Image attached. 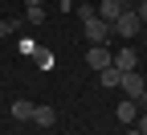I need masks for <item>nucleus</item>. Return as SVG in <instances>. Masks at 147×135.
<instances>
[{
	"instance_id": "nucleus-1",
	"label": "nucleus",
	"mask_w": 147,
	"mask_h": 135,
	"mask_svg": "<svg viewBox=\"0 0 147 135\" xmlns=\"http://www.w3.org/2000/svg\"><path fill=\"white\" fill-rule=\"evenodd\" d=\"M82 33H86L90 45H106L110 37H115V25L102 21V16H90V21H82Z\"/></svg>"
},
{
	"instance_id": "nucleus-2",
	"label": "nucleus",
	"mask_w": 147,
	"mask_h": 135,
	"mask_svg": "<svg viewBox=\"0 0 147 135\" xmlns=\"http://www.w3.org/2000/svg\"><path fill=\"white\" fill-rule=\"evenodd\" d=\"M115 33L119 37H135V33H143V21H139V12L135 8H127L119 21H115Z\"/></svg>"
},
{
	"instance_id": "nucleus-3",
	"label": "nucleus",
	"mask_w": 147,
	"mask_h": 135,
	"mask_svg": "<svg viewBox=\"0 0 147 135\" xmlns=\"http://www.w3.org/2000/svg\"><path fill=\"white\" fill-rule=\"evenodd\" d=\"M86 66H94V70H106V66H115V53H110L106 45H90V49H86Z\"/></svg>"
},
{
	"instance_id": "nucleus-4",
	"label": "nucleus",
	"mask_w": 147,
	"mask_h": 135,
	"mask_svg": "<svg viewBox=\"0 0 147 135\" xmlns=\"http://www.w3.org/2000/svg\"><path fill=\"white\" fill-rule=\"evenodd\" d=\"M119 90L127 94V98H139V94L147 90V82L139 78V70H131V74H123V82H119Z\"/></svg>"
},
{
	"instance_id": "nucleus-5",
	"label": "nucleus",
	"mask_w": 147,
	"mask_h": 135,
	"mask_svg": "<svg viewBox=\"0 0 147 135\" xmlns=\"http://www.w3.org/2000/svg\"><path fill=\"white\" fill-rule=\"evenodd\" d=\"M123 12H127V4H123V0H98V16H102V21H110V25H115Z\"/></svg>"
},
{
	"instance_id": "nucleus-6",
	"label": "nucleus",
	"mask_w": 147,
	"mask_h": 135,
	"mask_svg": "<svg viewBox=\"0 0 147 135\" xmlns=\"http://www.w3.org/2000/svg\"><path fill=\"white\" fill-rule=\"evenodd\" d=\"M135 115H139V98H123L115 107V119L119 123H135Z\"/></svg>"
},
{
	"instance_id": "nucleus-7",
	"label": "nucleus",
	"mask_w": 147,
	"mask_h": 135,
	"mask_svg": "<svg viewBox=\"0 0 147 135\" xmlns=\"http://www.w3.org/2000/svg\"><path fill=\"white\" fill-rule=\"evenodd\" d=\"M115 66H119L123 74H131V70H139V53H135V49H119V53H115Z\"/></svg>"
},
{
	"instance_id": "nucleus-8",
	"label": "nucleus",
	"mask_w": 147,
	"mask_h": 135,
	"mask_svg": "<svg viewBox=\"0 0 147 135\" xmlns=\"http://www.w3.org/2000/svg\"><path fill=\"white\" fill-rule=\"evenodd\" d=\"M33 123H37V127H53V123H57V111L45 107V102H41V107H33Z\"/></svg>"
},
{
	"instance_id": "nucleus-9",
	"label": "nucleus",
	"mask_w": 147,
	"mask_h": 135,
	"mask_svg": "<svg viewBox=\"0 0 147 135\" xmlns=\"http://www.w3.org/2000/svg\"><path fill=\"white\" fill-rule=\"evenodd\" d=\"M98 82H102V90H115V86L123 82V70H119V66H106V70H98Z\"/></svg>"
},
{
	"instance_id": "nucleus-10",
	"label": "nucleus",
	"mask_w": 147,
	"mask_h": 135,
	"mask_svg": "<svg viewBox=\"0 0 147 135\" xmlns=\"http://www.w3.org/2000/svg\"><path fill=\"white\" fill-rule=\"evenodd\" d=\"M12 119H16V123L33 119V102H29V98H16V102H12Z\"/></svg>"
},
{
	"instance_id": "nucleus-11",
	"label": "nucleus",
	"mask_w": 147,
	"mask_h": 135,
	"mask_svg": "<svg viewBox=\"0 0 147 135\" xmlns=\"http://www.w3.org/2000/svg\"><path fill=\"white\" fill-rule=\"evenodd\" d=\"M45 21V8L41 4H29V25H41Z\"/></svg>"
},
{
	"instance_id": "nucleus-12",
	"label": "nucleus",
	"mask_w": 147,
	"mask_h": 135,
	"mask_svg": "<svg viewBox=\"0 0 147 135\" xmlns=\"http://www.w3.org/2000/svg\"><path fill=\"white\" fill-rule=\"evenodd\" d=\"M21 29V21H4V16H0V37H8V33H16Z\"/></svg>"
},
{
	"instance_id": "nucleus-13",
	"label": "nucleus",
	"mask_w": 147,
	"mask_h": 135,
	"mask_svg": "<svg viewBox=\"0 0 147 135\" xmlns=\"http://www.w3.org/2000/svg\"><path fill=\"white\" fill-rule=\"evenodd\" d=\"M78 16H82V21H90V16H98V4H82V8H78Z\"/></svg>"
},
{
	"instance_id": "nucleus-14",
	"label": "nucleus",
	"mask_w": 147,
	"mask_h": 135,
	"mask_svg": "<svg viewBox=\"0 0 147 135\" xmlns=\"http://www.w3.org/2000/svg\"><path fill=\"white\" fill-rule=\"evenodd\" d=\"M135 12H139V21L147 25V0H139V4H135Z\"/></svg>"
},
{
	"instance_id": "nucleus-15",
	"label": "nucleus",
	"mask_w": 147,
	"mask_h": 135,
	"mask_svg": "<svg viewBox=\"0 0 147 135\" xmlns=\"http://www.w3.org/2000/svg\"><path fill=\"white\" fill-rule=\"evenodd\" d=\"M139 107H143V111H147V90H143V94H139Z\"/></svg>"
},
{
	"instance_id": "nucleus-16",
	"label": "nucleus",
	"mask_w": 147,
	"mask_h": 135,
	"mask_svg": "<svg viewBox=\"0 0 147 135\" xmlns=\"http://www.w3.org/2000/svg\"><path fill=\"white\" fill-rule=\"evenodd\" d=\"M139 131H143V135H147V115H143V119H139Z\"/></svg>"
},
{
	"instance_id": "nucleus-17",
	"label": "nucleus",
	"mask_w": 147,
	"mask_h": 135,
	"mask_svg": "<svg viewBox=\"0 0 147 135\" xmlns=\"http://www.w3.org/2000/svg\"><path fill=\"white\" fill-rule=\"evenodd\" d=\"M127 135H143V131H139V127H135V131H127Z\"/></svg>"
},
{
	"instance_id": "nucleus-18",
	"label": "nucleus",
	"mask_w": 147,
	"mask_h": 135,
	"mask_svg": "<svg viewBox=\"0 0 147 135\" xmlns=\"http://www.w3.org/2000/svg\"><path fill=\"white\" fill-rule=\"evenodd\" d=\"M25 4H41V0H25Z\"/></svg>"
},
{
	"instance_id": "nucleus-19",
	"label": "nucleus",
	"mask_w": 147,
	"mask_h": 135,
	"mask_svg": "<svg viewBox=\"0 0 147 135\" xmlns=\"http://www.w3.org/2000/svg\"><path fill=\"white\" fill-rule=\"evenodd\" d=\"M61 4H65V8H69V4H74V0H61Z\"/></svg>"
},
{
	"instance_id": "nucleus-20",
	"label": "nucleus",
	"mask_w": 147,
	"mask_h": 135,
	"mask_svg": "<svg viewBox=\"0 0 147 135\" xmlns=\"http://www.w3.org/2000/svg\"><path fill=\"white\" fill-rule=\"evenodd\" d=\"M143 33H147V25H143Z\"/></svg>"
}]
</instances>
